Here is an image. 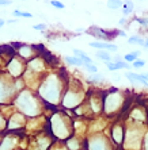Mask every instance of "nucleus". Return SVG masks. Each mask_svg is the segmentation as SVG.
Returning a JSON list of instances; mask_svg holds the SVG:
<instances>
[{
    "label": "nucleus",
    "instance_id": "12",
    "mask_svg": "<svg viewBox=\"0 0 148 150\" xmlns=\"http://www.w3.org/2000/svg\"><path fill=\"white\" fill-rule=\"evenodd\" d=\"M95 57L99 59H102L105 64L112 61V54L109 52H106V50H98V52H95Z\"/></svg>",
    "mask_w": 148,
    "mask_h": 150
},
{
    "label": "nucleus",
    "instance_id": "33",
    "mask_svg": "<svg viewBox=\"0 0 148 150\" xmlns=\"http://www.w3.org/2000/svg\"><path fill=\"white\" fill-rule=\"evenodd\" d=\"M4 25H6V22H4V21H3V19H0V28L3 27V26H4Z\"/></svg>",
    "mask_w": 148,
    "mask_h": 150
},
{
    "label": "nucleus",
    "instance_id": "24",
    "mask_svg": "<svg viewBox=\"0 0 148 150\" xmlns=\"http://www.w3.org/2000/svg\"><path fill=\"white\" fill-rule=\"evenodd\" d=\"M50 6H53L54 8H57V10H63L65 6H64L63 3H60V1H56V0H52V1H49Z\"/></svg>",
    "mask_w": 148,
    "mask_h": 150
},
{
    "label": "nucleus",
    "instance_id": "30",
    "mask_svg": "<svg viewBox=\"0 0 148 150\" xmlns=\"http://www.w3.org/2000/svg\"><path fill=\"white\" fill-rule=\"evenodd\" d=\"M10 4V1H7V0H0V6H8Z\"/></svg>",
    "mask_w": 148,
    "mask_h": 150
},
{
    "label": "nucleus",
    "instance_id": "7",
    "mask_svg": "<svg viewBox=\"0 0 148 150\" xmlns=\"http://www.w3.org/2000/svg\"><path fill=\"white\" fill-rule=\"evenodd\" d=\"M87 33L90 35H92V37H95V38L105 39V41H107V39H112V38H113V35L117 34V31H114V33L106 31V30H103V28H101V27H91ZM117 35H118V34H117Z\"/></svg>",
    "mask_w": 148,
    "mask_h": 150
},
{
    "label": "nucleus",
    "instance_id": "13",
    "mask_svg": "<svg viewBox=\"0 0 148 150\" xmlns=\"http://www.w3.org/2000/svg\"><path fill=\"white\" fill-rule=\"evenodd\" d=\"M64 59H65V62L68 65H74V67H83L84 65L80 58H78V57H75V56H67Z\"/></svg>",
    "mask_w": 148,
    "mask_h": 150
},
{
    "label": "nucleus",
    "instance_id": "26",
    "mask_svg": "<svg viewBox=\"0 0 148 150\" xmlns=\"http://www.w3.org/2000/svg\"><path fill=\"white\" fill-rule=\"evenodd\" d=\"M144 150H148V133L144 135Z\"/></svg>",
    "mask_w": 148,
    "mask_h": 150
},
{
    "label": "nucleus",
    "instance_id": "1",
    "mask_svg": "<svg viewBox=\"0 0 148 150\" xmlns=\"http://www.w3.org/2000/svg\"><path fill=\"white\" fill-rule=\"evenodd\" d=\"M61 80L57 76H49L39 85V95L44 100L49 103H59L63 100L61 93Z\"/></svg>",
    "mask_w": 148,
    "mask_h": 150
},
{
    "label": "nucleus",
    "instance_id": "29",
    "mask_svg": "<svg viewBox=\"0 0 148 150\" xmlns=\"http://www.w3.org/2000/svg\"><path fill=\"white\" fill-rule=\"evenodd\" d=\"M128 21V18H122V19H120V22H118V25H125Z\"/></svg>",
    "mask_w": 148,
    "mask_h": 150
},
{
    "label": "nucleus",
    "instance_id": "9",
    "mask_svg": "<svg viewBox=\"0 0 148 150\" xmlns=\"http://www.w3.org/2000/svg\"><path fill=\"white\" fill-rule=\"evenodd\" d=\"M90 46L97 50H106V52H117L118 47L114 43H109V42H102V41H95L90 42Z\"/></svg>",
    "mask_w": 148,
    "mask_h": 150
},
{
    "label": "nucleus",
    "instance_id": "20",
    "mask_svg": "<svg viewBox=\"0 0 148 150\" xmlns=\"http://www.w3.org/2000/svg\"><path fill=\"white\" fill-rule=\"evenodd\" d=\"M122 58H124V61H125V62L131 64V65L134 62V61H136V59H137V58H136V57L133 56V54H132V53H128V54H125V56H124Z\"/></svg>",
    "mask_w": 148,
    "mask_h": 150
},
{
    "label": "nucleus",
    "instance_id": "15",
    "mask_svg": "<svg viewBox=\"0 0 148 150\" xmlns=\"http://www.w3.org/2000/svg\"><path fill=\"white\" fill-rule=\"evenodd\" d=\"M14 146V139L12 138H4L0 143V150H11Z\"/></svg>",
    "mask_w": 148,
    "mask_h": 150
},
{
    "label": "nucleus",
    "instance_id": "10",
    "mask_svg": "<svg viewBox=\"0 0 148 150\" xmlns=\"http://www.w3.org/2000/svg\"><path fill=\"white\" fill-rule=\"evenodd\" d=\"M124 76L127 77L131 83L141 84V85H144V87L148 88V81L145 80V77L143 76V74H139V73H136V72H125V73H124Z\"/></svg>",
    "mask_w": 148,
    "mask_h": 150
},
{
    "label": "nucleus",
    "instance_id": "11",
    "mask_svg": "<svg viewBox=\"0 0 148 150\" xmlns=\"http://www.w3.org/2000/svg\"><path fill=\"white\" fill-rule=\"evenodd\" d=\"M23 123H25V119L22 114H14L10 119L7 120V127L8 129H18V127H23Z\"/></svg>",
    "mask_w": 148,
    "mask_h": 150
},
{
    "label": "nucleus",
    "instance_id": "6",
    "mask_svg": "<svg viewBox=\"0 0 148 150\" xmlns=\"http://www.w3.org/2000/svg\"><path fill=\"white\" fill-rule=\"evenodd\" d=\"M8 72L15 77L21 76V74L25 72V64H23L22 58H19V57L11 58L10 61H8Z\"/></svg>",
    "mask_w": 148,
    "mask_h": 150
},
{
    "label": "nucleus",
    "instance_id": "5",
    "mask_svg": "<svg viewBox=\"0 0 148 150\" xmlns=\"http://www.w3.org/2000/svg\"><path fill=\"white\" fill-rule=\"evenodd\" d=\"M88 150H112L107 138L103 135H94L87 142Z\"/></svg>",
    "mask_w": 148,
    "mask_h": 150
},
{
    "label": "nucleus",
    "instance_id": "18",
    "mask_svg": "<svg viewBox=\"0 0 148 150\" xmlns=\"http://www.w3.org/2000/svg\"><path fill=\"white\" fill-rule=\"evenodd\" d=\"M106 6H107L110 10H118V8L122 7V1H120V0H110V1L106 3Z\"/></svg>",
    "mask_w": 148,
    "mask_h": 150
},
{
    "label": "nucleus",
    "instance_id": "22",
    "mask_svg": "<svg viewBox=\"0 0 148 150\" xmlns=\"http://www.w3.org/2000/svg\"><path fill=\"white\" fill-rule=\"evenodd\" d=\"M103 80H105V77H103L102 74L97 73V74H94V76L90 79V83H101V81H103Z\"/></svg>",
    "mask_w": 148,
    "mask_h": 150
},
{
    "label": "nucleus",
    "instance_id": "31",
    "mask_svg": "<svg viewBox=\"0 0 148 150\" xmlns=\"http://www.w3.org/2000/svg\"><path fill=\"white\" fill-rule=\"evenodd\" d=\"M144 47L145 49H148V37L147 38H144Z\"/></svg>",
    "mask_w": 148,
    "mask_h": 150
},
{
    "label": "nucleus",
    "instance_id": "35",
    "mask_svg": "<svg viewBox=\"0 0 148 150\" xmlns=\"http://www.w3.org/2000/svg\"><path fill=\"white\" fill-rule=\"evenodd\" d=\"M120 79H121L120 76H114V81H120Z\"/></svg>",
    "mask_w": 148,
    "mask_h": 150
},
{
    "label": "nucleus",
    "instance_id": "16",
    "mask_svg": "<svg viewBox=\"0 0 148 150\" xmlns=\"http://www.w3.org/2000/svg\"><path fill=\"white\" fill-rule=\"evenodd\" d=\"M128 43H131V45H139V46H143V47H144V38L140 37V35H133L131 38H128Z\"/></svg>",
    "mask_w": 148,
    "mask_h": 150
},
{
    "label": "nucleus",
    "instance_id": "23",
    "mask_svg": "<svg viewBox=\"0 0 148 150\" xmlns=\"http://www.w3.org/2000/svg\"><path fill=\"white\" fill-rule=\"evenodd\" d=\"M83 67H84V69L87 70V72H90V73H92V74L98 73V68H97L95 65H83Z\"/></svg>",
    "mask_w": 148,
    "mask_h": 150
},
{
    "label": "nucleus",
    "instance_id": "27",
    "mask_svg": "<svg viewBox=\"0 0 148 150\" xmlns=\"http://www.w3.org/2000/svg\"><path fill=\"white\" fill-rule=\"evenodd\" d=\"M132 54H133L134 57H136V58H139V57L141 56V50H132Z\"/></svg>",
    "mask_w": 148,
    "mask_h": 150
},
{
    "label": "nucleus",
    "instance_id": "25",
    "mask_svg": "<svg viewBox=\"0 0 148 150\" xmlns=\"http://www.w3.org/2000/svg\"><path fill=\"white\" fill-rule=\"evenodd\" d=\"M33 28H34V30H37V31H44V30L46 28V25H44V23H41V25H35Z\"/></svg>",
    "mask_w": 148,
    "mask_h": 150
},
{
    "label": "nucleus",
    "instance_id": "19",
    "mask_svg": "<svg viewBox=\"0 0 148 150\" xmlns=\"http://www.w3.org/2000/svg\"><path fill=\"white\" fill-rule=\"evenodd\" d=\"M14 16H22V18H33V15L30 12H25V11H19V10H15L14 12Z\"/></svg>",
    "mask_w": 148,
    "mask_h": 150
},
{
    "label": "nucleus",
    "instance_id": "4",
    "mask_svg": "<svg viewBox=\"0 0 148 150\" xmlns=\"http://www.w3.org/2000/svg\"><path fill=\"white\" fill-rule=\"evenodd\" d=\"M83 100V95L82 92H78L76 89H69V91H65L64 92V96H63V103L64 107H67V108H75V107H78L80 105V101Z\"/></svg>",
    "mask_w": 148,
    "mask_h": 150
},
{
    "label": "nucleus",
    "instance_id": "3",
    "mask_svg": "<svg viewBox=\"0 0 148 150\" xmlns=\"http://www.w3.org/2000/svg\"><path fill=\"white\" fill-rule=\"evenodd\" d=\"M122 103H124V98L120 91L114 89V91L106 93L105 100H103L105 112H107V114H114V112L122 105Z\"/></svg>",
    "mask_w": 148,
    "mask_h": 150
},
{
    "label": "nucleus",
    "instance_id": "14",
    "mask_svg": "<svg viewBox=\"0 0 148 150\" xmlns=\"http://www.w3.org/2000/svg\"><path fill=\"white\" fill-rule=\"evenodd\" d=\"M7 91H8V84L6 81L0 80V103L7 99Z\"/></svg>",
    "mask_w": 148,
    "mask_h": 150
},
{
    "label": "nucleus",
    "instance_id": "28",
    "mask_svg": "<svg viewBox=\"0 0 148 150\" xmlns=\"http://www.w3.org/2000/svg\"><path fill=\"white\" fill-rule=\"evenodd\" d=\"M117 34L120 35V37H124V38L127 37V33H125V31H122V30H120V31H117Z\"/></svg>",
    "mask_w": 148,
    "mask_h": 150
},
{
    "label": "nucleus",
    "instance_id": "21",
    "mask_svg": "<svg viewBox=\"0 0 148 150\" xmlns=\"http://www.w3.org/2000/svg\"><path fill=\"white\" fill-rule=\"evenodd\" d=\"M144 67H145V61L141 58H137L132 64V68H136V69H140V68H144Z\"/></svg>",
    "mask_w": 148,
    "mask_h": 150
},
{
    "label": "nucleus",
    "instance_id": "17",
    "mask_svg": "<svg viewBox=\"0 0 148 150\" xmlns=\"http://www.w3.org/2000/svg\"><path fill=\"white\" fill-rule=\"evenodd\" d=\"M133 12V3L132 1H127V3L122 4V14L124 16H128Z\"/></svg>",
    "mask_w": 148,
    "mask_h": 150
},
{
    "label": "nucleus",
    "instance_id": "2",
    "mask_svg": "<svg viewBox=\"0 0 148 150\" xmlns=\"http://www.w3.org/2000/svg\"><path fill=\"white\" fill-rule=\"evenodd\" d=\"M16 103L22 111V115L35 116L39 112V104L31 92H21L18 95Z\"/></svg>",
    "mask_w": 148,
    "mask_h": 150
},
{
    "label": "nucleus",
    "instance_id": "8",
    "mask_svg": "<svg viewBox=\"0 0 148 150\" xmlns=\"http://www.w3.org/2000/svg\"><path fill=\"white\" fill-rule=\"evenodd\" d=\"M112 138H113V141L117 143V145H121V143L124 142L125 131H124L122 125H120V123L114 125V127L112 129Z\"/></svg>",
    "mask_w": 148,
    "mask_h": 150
},
{
    "label": "nucleus",
    "instance_id": "32",
    "mask_svg": "<svg viewBox=\"0 0 148 150\" xmlns=\"http://www.w3.org/2000/svg\"><path fill=\"white\" fill-rule=\"evenodd\" d=\"M3 126H4V119L0 116V127H3Z\"/></svg>",
    "mask_w": 148,
    "mask_h": 150
},
{
    "label": "nucleus",
    "instance_id": "34",
    "mask_svg": "<svg viewBox=\"0 0 148 150\" xmlns=\"http://www.w3.org/2000/svg\"><path fill=\"white\" fill-rule=\"evenodd\" d=\"M143 76H144V77H145V80L148 81V72H145V73H143Z\"/></svg>",
    "mask_w": 148,
    "mask_h": 150
}]
</instances>
